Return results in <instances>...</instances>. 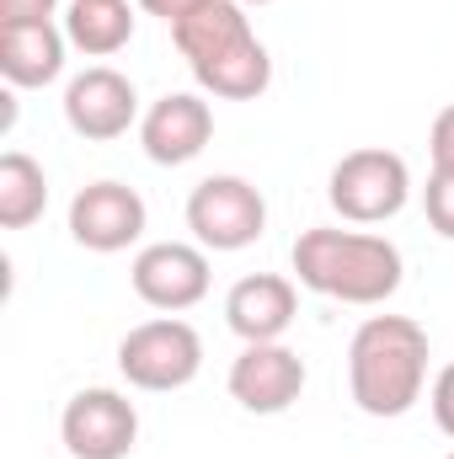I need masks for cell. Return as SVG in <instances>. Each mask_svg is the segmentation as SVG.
<instances>
[{"label": "cell", "instance_id": "obj_1", "mask_svg": "<svg viewBox=\"0 0 454 459\" xmlns=\"http://www.w3.org/2000/svg\"><path fill=\"white\" fill-rule=\"evenodd\" d=\"M428 385V332L412 316H369L347 342V390L363 417H406Z\"/></svg>", "mask_w": 454, "mask_h": 459}, {"label": "cell", "instance_id": "obj_2", "mask_svg": "<svg viewBox=\"0 0 454 459\" xmlns=\"http://www.w3.org/2000/svg\"><path fill=\"white\" fill-rule=\"evenodd\" d=\"M294 273L310 294L342 305H385L401 289V246L369 230L316 225L294 240Z\"/></svg>", "mask_w": 454, "mask_h": 459}, {"label": "cell", "instance_id": "obj_3", "mask_svg": "<svg viewBox=\"0 0 454 459\" xmlns=\"http://www.w3.org/2000/svg\"><path fill=\"white\" fill-rule=\"evenodd\" d=\"M327 198L347 225H385L406 209L412 198V171L396 150L385 144H363V150H347L337 166H332V182H327Z\"/></svg>", "mask_w": 454, "mask_h": 459}, {"label": "cell", "instance_id": "obj_4", "mask_svg": "<svg viewBox=\"0 0 454 459\" xmlns=\"http://www.w3.org/2000/svg\"><path fill=\"white\" fill-rule=\"evenodd\" d=\"M204 368V337L182 316H155L139 321L118 342V374L134 390H182Z\"/></svg>", "mask_w": 454, "mask_h": 459}, {"label": "cell", "instance_id": "obj_5", "mask_svg": "<svg viewBox=\"0 0 454 459\" xmlns=\"http://www.w3.org/2000/svg\"><path fill=\"white\" fill-rule=\"evenodd\" d=\"M188 230L204 251H246L267 230V198L246 177H204L188 193Z\"/></svg>", "mask_w": 454, "mask_h": 459}, {"label": "cell", "instance_id": "obj_6", "mask_svg": "<svg viewBox=\"0 0 454 459\" xmlns=\"http://www.w3.org/2000/svg\"><path fill=\"white\" fill-rule=\"evenodd\" d=\"M59 438L70 459H128L139 444V411L123 390H108V385L75 390L65 401Z\"/></svg>", "mask_w": 454, "mask_h": 459}, {"label": "cell", "instance_id": "obj_7", "mask_svg": "<svg viewBox=\"0 0 454 459\" xmlns=\"http://www.w3.org/2000/svg\"><path fill=\"white\" fill-rule=\"evenodd\" d=\"M128 283L150 310L182 316V310L209 299V251L188 246V240H155V246H144L134 256Z\"/></svg>", "mask_w": 454, "mask_h": 459}, {"label": "cell", "instance_id": "obj_8", "mask_svg": "<svg viewBox=\"0 0 454 459\" xmlns=\"http://www.w3.org/2000/svg\"><path fill=\"white\" fill-rule=\"evenodd\" d=\"M305 358L284 342H246L230 363V395L257 411V417H278L305 395Z\"/></svg>", "mask_w": 454, "mask_h": 459}, {"label": "cell", "instance_id": "obj_9", "mask_svg": "<svg viewBox=\"0 0 454 459\" xmlns=\"http://www.w3.org/2000/svg\"><path fill=\"white\" fill-rule=\"evenodd\" d=\"M65 123H70L81 139H92V144L128 134V128L139 123V91H134V81H128L123 70H113V65L81 70V75L65 86Z\"/></svg>", "mask_w": 454, "mask_h": 459}, {"label": "cell", "instance_id": "obj_10", "mask_svg": "<svg viewBox=\"0 0 454 459\" xmlns=\"http://www.w3.org/2000/svg\"><path fill=\"white\" fill-rule=\"evenodd\" d=\"M144 220H150L144 198L134 187H123V182H92V187H81L70 198V235H75V246L102 251V256L128 251L144 235Z\"/></svg>", "mask_w": 454, "mask_h": 459}, {"label": "cell", "instance_id": "obj_11", "mask_svg": "<svg viewBox=\"0 0 454 459\" xmlns=\"http://www.w3.org/2000/svg\"><path fill=\"white\" fill-rule=\"evenodd\" d=\"M209 139H214V108L193 91H171L139 117V144L155 166H188L209 150Z\"/></svg>", "mask_w": 454, "mask_h": 459}, {"label": "cell", "instance_id": "obj_12", "mask_svg": "<svg viewBox=\"0 0 454 459\" xmlns=\"http://www.w3.org/2000/svg\"><path fill=\"white\" fill-rule=\"evenodd\" d=\"M300 316V289L284 273H246L225 294V326L240 342H284Z\"/></svg>", "mask_w": 454, "mask_h": 459}, {"label": "cell", "instance_id": "obj_13", "mask_svg": "<svg viewBox=\"0 0 454 459\" xmlns=\"http://www.w3.org/2000/svg\"><path fill=\"white\" fill-rule=\"evenodd\" d=\"M251 38H257V32H251V16H246L240 0H209V5L188 11L182 22H171V43H177V54L188 59L193 75L209 70V65H220L225 54H235V48L251 43Z\"/></svg>", "mask_w": 454, "mask_h": 459}, {"label": "cell", "instance_id": "obj_14", "mask_svg": "<svg viewBox=\"0 0 454 459\" xmlns=\"http://www.w3.org/2000/svg\"><path fill=\"white\" fill-rule=\"evenodd\" d=\"M65 27L54 22H0V75L11 86H48L65 70Z\"/></svg>", "mask_w": 454, "mask_h": 459}, {"label": "cell", "instance_id": "obj_15", "mask_svg": "<svg viewBox=\"0 0 454 459\" xmlns=\"http://www.w3.org/2000/svg\"><path fill=\"white\" fill-rule=\"evenodd\" d=\"M65 38L86 59H108L134 38V5L128 0H70L65 5Z\"/></svg>", "mask_w": 454, "mask_h": 459}, {"label": "cell", "instance_id": "obj_16", "mask_svg": "<svg viewBox=\"0 0 454 459\" xmlns=\"http://www.w3.org/2000/svg\"><path fill=\"white\" fill-rule=\"evenodd\" d=\"M193 81H198L209 97H220V102H257V97L273 86V54H267L262 38H251V43H240L235 54H225L220 65L198 70Z\"/></svg>", "mask_w": 454, "mask_h": 459}, {"label": "cell", "instance_id": "obj_17", "mask_svg": "<svg viewBox=\"0 0 454 459\" xmlns=\"http://www.w3.org/2000/svg\"><path fill=\"white\" fill-rule=\"evenodd\" d=\"M48 209V177L27 150H5L0 155V225L27 230L32 220H43Z\"/></svg>", "mask_w": 454, "mask_h": 459}, {"label": "cell", "instance_id": "obj_18", "mask_svg": "<svg viewBox=\"0 0 454 459\" xmlns=\"http://www.w3.org/2000/svg\"><path fill=\"white\" fill-rule=\"evenodd\" d=\"M423 209H428V225L439 230L444 240H454V171L433 166V177L423 187Z\"/></svg>", "mask_w": 454, "mask_h": 459}, {"label": "cell", "instance_id": "obj_19", "mask_svg": "<svg viewBox=\"0 0 454 459\" xmlns=\"http://www.w3.org/2000/svg\"><path fill=\"white\" fill-rule=\"evenodd\" d=\"M428 406H433V422H439V433H444V438H454V363H444V368L433 374Z\"/></svg>", "mask_w": 454, "mask_h": 459}, {"label": "cell", "instance_id": "obj_20", "mask_svg": "<svg viewBox=\"0 0 454 459\" xmlns=\"http://www.w3.org/2000/svg\"><path fill=\"white\" fill-rule=\"evenodd\" d=\"M428 155H433L439 171H454V102L433 117V128H428Z\"/></svg>", "mask_w": 454, "mask_h": 459}, {"label": "cell", "instance_id": "obj_21", "mask_svg": "<svg viewBox=\"0 0 454 459\" xmlns=\"http://www.w3.org/2000/svg\"><path fill=\"white\" fill-rule=\"evenodd\" d=\"M59 0H0V22H54Z\"/></svg>", "mask_w": 454, "mask_h": 459}, {"label": "cell", "instance_id": "obj_22", "mask_svg": "<svg viewBox=\"0 0 454 459\" xmlns=\"http://www.w3.org/2000/svg\"><path fill=\"white\" fill-rule=\"evenodd\" d=\"M198 5H209V0H139V11L161 16L166 27H171V22H182V16H188V11H198Z\"/></svg>", "mask_w": 454, "mask_h": 459}, {"label": "cell", "instance_id": "obj_23", "mask_svg": "<svg viewBox=\"0 0 454 459\" xmlns=\"http://www.w3.org/2000/svg\"><path fill=\"white\" fill-rule=\"evenodd\" d=\"M240 5H273V0H240Z\"/></svg>", "mask_w": 454, "mask_h": 459}, {"label": "cell", "instance_id": "obj_24", "mask_svg": "<svg viewBox=\"0 0 454 459\" xmlns=\"http://www.w3.org/2000/svg\"><path fill=\"white\" fill-rule=\"evenodd\" d=\"M450 459H454V455H450Z\"/></svg>", "mask_w": 454, "mask_h": 459}]
</instances>
